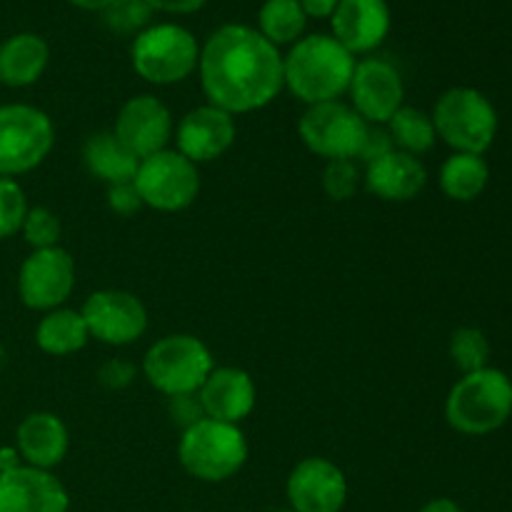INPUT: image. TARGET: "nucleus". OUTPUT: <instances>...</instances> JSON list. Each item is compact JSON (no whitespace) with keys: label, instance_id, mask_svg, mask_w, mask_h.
<instances>
[{"label":"nucleus","instance_id":"1","mask_svg":"<svg viewBox=\"0 0 512 512\" xmlns=\"http://www.w3.org/2000/svg\"><path fill=\"white\" fill-rule=\"evenodd\" d=\"M200 83L210 105L230 115L273 103L285 88L283 55L250 25H223L200 48Z\"/></svg>","mask_w":512,"mask_h":512},{"label":"nucleus","instance_id":"2","mask_svg":"<svg viewBox=\"0 0 512 512\" xmlns=\"http://www.w3.org/2000/svg\"><path fill=\"white\" fill-rule=\"evenodd\" d=\"M355 73V55L333 35L300 38L283 58L285 88L308 105L330 103L348 93Z\"/></svg>","mask_w":512,"mask_h":512},{"label":"nucleus","instance_id":"3","mask_svg":"<svg viewBox=\"0 0 512 512\" xmlns=\"http://www.w3.org/2000/svg\"><path fill=\"white\" fill-rule=\"evenodd\" d=\"M512 415V380L498 368L463 375L445 400V420L463 435H490Z\"/></svg>","mask_w":512,"mask_h":512},{"label":"nucleus","instance_id":"4","mask_svg":"<svg viewBox=\"0 0 512 512\" xmlns=\"http://www.w3.org/2000/svg\"><path fill=\"white\" fill-rule=\"evenodd\" d=\"M180 465L188 475L203 483H225L243 470L248 460V440L233 423L203 418L183 430L178 443Z\"/></svg>","mask_w":512,"mask_h":512},{"label":"nucleus","instance_id":"5","mask_svg":"<svg viewBox=\"0 0 512 512\" xmlns=\"http://www.w3.org/2000/svg\"><path fill=\"white\" fill-rule=\"evenodd\" d=\"M433 125L455 153L485 155L498 135V110L475 88H450L433 108Z\"/></svg>","mask_w":512,"mask_h":512},{"label":"nucleus","instance_id":"6","mask_svg":"<svg viewBox=\"0 0 512 512\" xmlns=\"http://www.w3.org/2000/svg\"><path fill=\"white\" fill-rule=\"evenodd\" d=\"M215 363L208 345L195 335H165L148 348L143 358V373L148 383L163 395H188L203 388Z\"/></svg>","mask_w":512,"mask_h":512},{"label":"nucleus","instance_id":"7","mask_svg":"<svg viewBox=\"0 0 512 512\" xmlns=\"http://www.w3.org/2000/svg\"><path fill=\"white\" fill-rule=\"evenodd\" d=\"M135 73L155 85H173L198 68L200 45L190 30L175 23L148 25L130 48Z\"/></svg>","mask_w":512,"mask_h":512},{"label":"nucleus","instance_id":"8","mask_svg":"<svg viewBox=\"0 0 512 512\" xmlns=\"http://www.w3.org/2000/svg\"><path fill=\"white\" fill-rule=\"evenodd\" d=\"M55 128L35 105H0V178L30 173L50 155Z\"/></svg>","mask_w":512,"mask_h":512},{"label":"nucleus","instance_id":"9","mask_svg":"<svg viewBox=\"0 0 512 512\" xmlns=\"http://www.w3.org/2000/svg\"><path fill=\"white\" fill-rule=\"evenodd\" d=\"M133 185L143 205L163 213H178L198 198L200 173L198 165L178 150H160L140 160Z\"/></svg>","mask_w":512,"mask_h":512},{"label":"nucleus","instance_id":"10","mask_svg":"<svg viewBox=\"0 0 512 512\" xmlns=\"http://www.w3.org/2000/svg\"><path fill=\"white\" fill-rule=\"evenodd\" d=\"M370 125L355 113L353 105L340 100L308 105L298 123L300 140L310 153L325 160L358 158Z\"/></svg>","mask_w":512,"mask_h":512},{"label":"nucleus","instance_id":"11","mask_svg":"<svg viewBox=\"0 0 512 512\" xmlns=\"http://www.w3.org/2000/svg\"><path fill=\"white\" fill-rule=\"evenodd\" d=\"M75 288V263L60 245L33 250L23 260L18 273V295L25 308L48 310L63 308Z\"/></svg>","mask_w":512,"mask_h":512},{"label":"nucleus","instance_id":"12","mask_svg":"<svg viewBox=\"0 0 512 512\" xmlns=\"http://www.w3.org/2000/svg\"><path fill=\"white\" fill-rule=\"evenodd\" d=\"M90 338L105 345H130L148 330V310L128 290H98L83 305Z\"/></svg>","mask_w":512,"mask_h":512},{"label":"nucleus","instance_id":"13","mask_svg":"<svg viewBox=\"0 0 512 512\" xmlns=\"http://www.w3.org/2000/svg\"><path fill=\"white\" fill-rule=\"evenodd\" d=\"M350 100L360 118L368 125H385L405 100V85L395 65L380 58H365L355 63L350 80Z\"/></svg>","mask_w":512,"mask_h":512},{"label":"nucleus","instance_id":"14","mask_svg":"<svg viewBox=\"0 0 512 512\" xmlns=\"http://www.w3.org/2000/svg\"><path fill=\"white\" fill-rule=\"evenodd\" d=\"M285 495L293 512H340L348 503V478L328 458H305L290 470Z\"/></svg>","mask_w":512,"mask_h":512},{"label":"nucleus","instance_id":"15","mask_svg":"<svg viewBox=\"0 0 512 512\" xmlns=\"http://www.w3.org/2000/svg\"><path fill=\"white\" fill-rule=\"evenodd\" d=\"M113 133L135 158L145 160L168 150L173 138V115L155 95H135L120 108Z\"/></svg>","mask_w":512,"mask_h":512},{"label":"nucleus","instance_id":"16","mask_svg":"<svg viewBox=\"0 0 512 512\" xmlns=\"http://www.w3.org/2000/svg\"><path fill=\"white\" fill-rule=\"evenodd\" d=\"M235 135H238L235 115L208 103L183 115L175 128V143H178V153L198 165L218 160L220 155L228 153L235 143Z\"/></svg>","mask_w":512,"mask_h":512},{"label":"nucleus","instance_id":"17","mask_svg":"<svg viewBox=\"0 0 512 512\" xmlns=\"http://www.w3.org/2000/svg\"><path fill=\"white\" fill-rule=\"evenodd\" d=\"M70 495L50 470L20 468L0 473V512H68Z\"/></svg>","mask_w":512,"mask_h":512},{"label":"nucleus","instance_id":"18","mask_svg":"<svg viewBox=\"0 0 512 512\" xmlns=\"http://www.w3.org/2000/svg\"><path fill=\"white\" fill-rule=\"evenodd\" d=\"M333 38L350 53H370L390 33L385 0H340L333 13Z\"/></svg>","mask_w":512,"mask_h":512},{"label":"nucleus","instance_id":"19","mask_svg":"<svg viewBox=\"0 0 512 512\" xmlns=\"http://www.w3.org/2000/svg\"><path fill=\"white\" fill-rule=\"evenodd\" d=\"M200 405L205 418L220 420V423L238 425L248 418L255 408V383L245 370L240 368H213L205 378L203 388L198 390Z\"/></svg>","mask_w":512,"mask_h":512},{"label":"nucleus","instance_id":"20","mask_svg":"<svg viewBox=\"0 0 512 512\" xmlns=\"http://www.w3.org/2000/svg\"><path fill=\"white\" fill-rule=\"evenodd\" d=\"M425 185H428V170H425L423 160L403 153V150H393V153L373 160L365 170L368 193L380 200H388V203H405V200L418 198Z\"/></svg>","mask_w":512,"mask_h":512},{"label":"nucleus","instance_id":"21","mask_svg":"<svg viewBox=\"0 0 512 512\" xmlns=\"http://www.w3.org/2000/svg\"><path fill=\"white\" fill-rule=\"evenodd\" d=\"M68 428L55 413H30L15 430V450L25 465L53 470L68 455Z\"/></svg>","mask_w":512,"mask_h":512},{"label":"nucleus","instance_id":"22","mask_svg":"<svg viewBox=\"0 0 512 512\" xmlns=\"http://www.w3.org/2000/svg\"><path fill=\"white\" fill-rule=\"evenodd\" d=\"M50 60V48L40 35L15 33L0 43V85L28 88L38 83Z\"/></svg>","mask_w":512,"mask_h":512},{"label":"nucleus","instance_id":"23","mask_svg":"<svg viewBox=\"0 0 512 512\" xmlns=\"http://www.w3.org/2000/svg\"><path fill=\"white\" fill-rule=\"evenodd\" d=\"M83 160L88 173L108 183V188L110 185L133 183L140 165V160L115 138L113 130L90 135L83 145Z\"/></svg>","mask_w":512,"mask_h":512},{"label":"nucleus","instance_id":"24","mask_svg":"<svg viewBox=\"0 0 512 512\" xmlns=\"http://www.w3.org/2000/svg\"><path fill=\"white\" fill-rule=\"evenodd\" d=\"M90 340L88 325H85L83 313L70 308H55L40 318L38 328H35V343L43 353L63 358V355H73L85 348Z\"/></svg>","mask_w":512,"mask_h":512},{"label":"nucleus","instance_id":"25","mask_svg":"<svg viewBox=\"0 0 512 512\" xmlns=\"http://www.w3.org/2000/svg\"><path fill=\"white\" fill-rule=\"evenodd\" d=\"M490 168L483 155L453 153L440 168V188L450 200L470 203L488 188Z\"/></svg>","mask_w":512,"mask_h":512},{"label":"nucleus","instance_id":"26","mask_svg":"<svg viewBox=\"0 0 512 512\" xmlns=\"http://www.w3.org/2000/svg\"><path fill=\"white\" fill-rule=\"evenodd\" d=\"M308 15L298 0H265L258 15V33L278 48V45L298 43L305 33Z\"/></svg>","mask_w":512,"mask_h":512},{"label":"nucleus","instance_id":"27","mask_svg":"<svg viewBox=\"0 0 512 512\" xmlns=\"http://www.w3.org/2000/svg\"><path fill=\"white\" fill-rule=\"evenodd\" d=\"M385 130L393 138L395 150H403V153L415 155V158L420 153H428L435 145V140H438L433 118L423 113V110L405 108V105L385 123Z\"/></svg>","mask_w":512,"mask_h":512},{"label":"nucleus","instance_id":"28","mask_svg":"<svg viewBox=\"0 0 512 512\" xmlns=\"http://www.w3.org/2000/svg\"><path fill=\"white\" fill-rule=\"evenodd\" d=\"M450 358L458 365L460 373L468 375L475 370L488 368L490 360V340L480 328H458L450 335Z\"/></svg>","mask_w":512,"mask_h":512},{"label":"nucleus","instance_id":"29","mask_svg":"<svg viewBox=\"0 0 512 512\" xmlns=\"http://www.w3.org/2000/svg\"><path fill=\"white\" fill-rule=\"evenodd\" d=\"M100 15H103V23L113 33L138 35L148 28L150 18H153V8L145 0H113L108 8L100 10Z\"/></svg>","mask_w":512,"mask_h":512},{"label":"nucleus","instance_id":"30","mask_svg":"<svg viewBox=\"0 0 512 512\" xmlns=\"http://www.w3.org/2000/svg\"><path fill=\"white\" fill-rule=\"evenodd\" d=\"M20 233H23L25 243H28L30 248L45 250V248H55V245H58L63 228H60V218L53 213V210L38 205V208L28 210Z\"/></svg>","mask_w":512,"mask_h":512},{"label":"nucleus","instance_id":"31","mask_svg":"<svg viewBox=\"0 0 512 512\" xmlns=\"http://www.w3.org/2000/svg\"><path fill=\"white\" fill-rule=\"evenodd\" d=\"M28 210L23 188L13 178H0V240L20 233Z\"/></svg>","mask_w":512,"mask_h":512},{"label":"nucleus","instance_id":"32","mask_svg":"<svg viewBox=\"0 0 512 512\" xmlns=\"http://www.w3.org/2000/svg\"><path fill=\"white\" fill-rule=\"evenodd\" d=\"M360 173L353 160H328L323 173V188L328 198L350 200L358 193Z\"/></svg>","mask_w":512,"mask_h":512},{"label":"nucleus","instance_id":"33","mask_svg":"<svg viewBox=\"0 0 512 512\" xmlns=\"http://www.w3.org/2000/svg\"><path fill=\"white\" fill-rule=\"evenodd\" d=\"M168 413L173 418V423H178L183 430L193 428L195 423H200L205 418V410L200 405L198 393L173 395V398H168Z\"/></svg>","mask_w":512,"mask_h":512},{"label":"nucleus","instance_id":"34","mask_svg":"<svg viewBox=\"0 0 512 512\" xmlns=\"http://www.w3.org/2000/svg\"><path fill=\"white\" fill-rule=\"evenodd\" d=\"M393 150H395V145H393V138H390L388 130H385L383 125H370L358 158L368 165V163H373V160L383 158V155L393 153Z\"/></svg>","mask_w":512,"mask_h":512},{"label":"nucleus","instance_id":"35","mask_svg":"<svg viewBox=\"0 0 512 512\" xmlns=\"http://www.w3.org/2000/svg\"><path fill=\"white\" fill-rule=\"evenodd\" d=\"M108 208L115 215H133L143 208V200H140L138 190L133 183H120L110 185L108 188Z\"/></svg>","mask_w":512,"mask_h":512},{"label":"nucleus","instance_id":"36","mask_svg":"<svg viewBox=\"0 0 512 512\" xmlns=\"http://www.w3.org/2000/svg\"><path fill=\"white\" fill-rule=\"evenodd\" d=\"M133 378H135L133 365H130L128 360H118V358L108 360V363H105L103 368H100V373H98L100 383H103L105 388H110V390L128 388V385L133 383Z\"/></svg>","mask_w":512,"mask_h":512},{"label":"nucleus","instance_id":"37","mask_svg":"<svg viewBox=\"0 0 512 512\" xmlns=\"http://www.w3.org/2000/svg\"><path fill=\"white\" fill-rule=\"evenodd\" d=\"M145 3L153 10H163V13H195L208 0H145Z\"/></svg>","mask_w":512,"mask_h":512},{"label":"nucleus","instance_id":"38","mask_svg":"<svg viewBox=\"0 0 512 512\" xmlns=\"http://www.w3.org/2000/svg\"><path fill=\"white\" fill-rule=\"evenodd\" d=\"M308 18H333L340 0H298Z\"/></svg>","mask_w":512,"mask_h":512},{"label":"nucleus","instance_id":"39","mask_svg":"<svg viewBox=\"0 0 512 512\" xmlns=\"http://www.w3.org/2000/svg\"><path fill=\"white\" fill-rule=\"evenodd\" d=\"M418 512H465L455 500L450 498H433L423 505Z\"/></svg>","mask_w":512,"mask_h":512},{"label":"nucleus","instance_id":"40","mask_svg":"<svg viewBox=\"0 0 512 512\" xmlns=\"http://www.w3.org/2000/svg\"><path fill=\"white\" fill-rule=\"evenodd\" d=\"M23 463V458H20V453L13 448H0V473H8V470H15L20 468Z\"/></svg>","mask_w":512,"mask_h":512},{"label":"nucleus","instance_id":"41","mask_svg":"<svg viewBox=\"0 0 512 512\" xmlns=\"http://www.w3.org/2000/svg\"><path fill=\"white\" fill-rule=\"evenodd\" d=\"M70 3L78 5V8H83V10H98V13H100V10L108 8L113 0H70Z\"/></svg>","mask_w":512,"mask_h":512},{"label":"nucleus","instance_id":"42","mask_svg":"<svg viewBox=\"0 0 512 512\" xmlns=\"http://www.w3.org/2000/svg\"><path fill=\"white\" fill-rule=\"evenodd\" d=\"M3 358H5V353H3V348H0V363H3Z\"/></svg>","mask_w":512,"mask_h":512},{"label":"nucleus","instance_id":"43","mask_svg":"<svg viewBox=\"0 0 512 512\" xmlns=\"http://www.w3.org/2000/svg\"><path fill=\"white\" fill-rule=\"evenodd\" d=\"M275 512H293V510H290V508H288V510H275Z\"/></svg>","mask_w":512,"mask_h":512}]
</instances>
